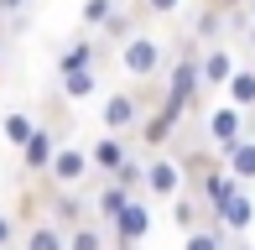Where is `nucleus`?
I'll return each mask as SVG.
<instances>
[{"mask_svg":"<svg viewBox=\"0 0 255 250\" xmlns=\"http://www.w3.org/2000/svg\"><path fill=\"white\" fill-rule=\"evenodd\" d=\"M167 63H172V47L156 37L151 26L130 31V37L115 47V68H120L130 84H156V78H167Z\"/></svg>","mask_w":255,"mask_h":250,"instance_id":"nucleus-1","label":"nucleus"},{"mask_svg":"<svg viewBox=\"0 0 255 250\" xmlns=\"http://www.w3.org/2000/svg\"><path fill=\"white\" fill-rule=\"evenodd\" d=\"M63 141H68V99L52 94V115L37 120L31 141L16 151L21 167H26V177H47V172H52V156H57V146H63Z\"/></svg>","mask_w":255,"mask_h":250,"instance_id":"nucleus-2","label":"nucleus"},{"mask_svg":"<svg viewBox=\"0 0 255 250\" xmlns=\"http://www.w3.org/2000/svg\"><path fill=\"white\" fill-rule=\"evenodd\" d=\"M156 99H161V94H156L151 84H125V89H115V94H104V105H99V130L135 135V130H141V120L151 115Z\"/></svg>","mask_w":255,"mask_h":250,"instance_id":"nucleus-3","label":"nucleus"},{"mask_svg":"<svg viewBox=\"0 0 255 250\" xmlns=\"http://www.w3.org/2000/svg\"><path fill=\"white\" fill-rule=\"evenodd\" d=\"M146 198H161L172 203L177 193H188V172H182V156L177 151H146V183H141Z\"/></svg>","mask_w":255,"mask_h":250,"instance_id":"nucleus-4","label":"nucleus"},{"mask_svg":"<svg viewBox=\"0 0 255 250\" xmlns=\"http://www.w3.org/2000/svg\"><path fill=\"white\" fill-rule=\"evenodd\" d=\"M182 110H172L167 99H156L151 105V115L141 120V130H135V146H141V151H167L172 141H177V130H182Z\"/></svg>","mask_w":255,"mask_h":250,"instance_id":"nucleus-5","label":"nucleus"},{"mask_svg":"<svg viewBox=\"0 0 255 250\" xmlns=\"http://www.w3.org/2000/svg\"><path fill=\"white\" fill-rule=\"evenodd\" d=\"M94 172H99V167H94V151L78 146V141H63V146H57V156H52L47 183H57V188H84Z\"/></svg>","mask_w":255,"mask_h":250,"instance_id":"nucleus-6","label":"nucleus"},{"mask_svg":"<svg viewBox=\"0 0 255 250\" xmlns=\"http://www.w3.org/2000/svg\"><path fill=\"white\" fill-rule=\"evenodd\" d=\"M104 58H110V47L99 42V31H73V42H63L57 47V78H68V73H84V68H99Z\"/></svg>","mask_w":255,"mask_h":250,"instance_id":"nucleus-7","label":"nucleus"},{"mask_svg":"<svg viewBox=\"0 0 255 250\" xmlns=\"http://www.w3.org/2000/svg\"><path fill=\"white\" fill-rule=\"evenodd\" d=\"M110 235H115V250L120 245H146V235H151V198L135 193V198L120 209V219L110 224Z\"/></svg>","mask_w":255,"mask_h":250,"instance_id":"nucleus-8","label":"nucleus"},{"mask_svg":"<svg viewBox=\"0 0 255 250\" xmlns=\"http://www.w3.org/2000/svg\"><path fill=\"white\" fill-rule=\"evenodd\" d=\"M245 115H250V110H240V105H219V110H208V120H203V125H208V141H214L219 151H229V146H235L240 135L250 130Z\"/></svg>","mask_w":255,"mask_h":250,"instance_id":"nucleus-9","label":"nucleus"},{"mask_svg":"<svg viewBox=\"0 0 255 250\" xmlns=\"http://www.w3.org/2000/svg\"><path fill=\"white\" fill-rule=\"evenodd\" d=\"M235 188H240V177L229 172V162H224V156H219V162H214V167H208V172H203V183L193 188V193H198V198L208 203V214H214V209H224V203L235 198Z\"/></svg>","mask_w":255,"mask_h":250,"instance_id":"nucleus-10","label":"nucleus"},{"mask_svg":"<svg viewBox=\"0 0 255 250\" xmlns=\"http://www.w3.org/2000/svg\"><path fill=\"white\" fill-rule=\"evenodd\" d=\"M130 198H135L130 183H120V177H99V188H94V214H99L104 224H115V219H120V209H125Z\"/></svg>","mask_w":255,"mask_h":250,"instance_id":"nucleus-11","label":"nucleus"},{"mask_svg":"<svg viewBox=\"0 0 255 250\" xmlns=\"http://www.w3.org/2000/svg\"><path fill=\"white\" fill-rule=\"evenodd\" d=\"M214 219L224 224L229 235H245L250 224H255V198H250V183H240V188H235V198H229L224 209H214Z\"/></svg>","mask_w":255,"mask_h":250,"instance_id":"nucleus-12","label":"nucleus"},{"mask_svg":"<svg viewBox=\"0 0 255 250\" xmlns=\"http://www.w3.org/2000/svg\"><path fill=\"white\" fill-rule=\"evenodd\" d=\"M235 52H229V42H208L203 47V89H224L229 78H235Z\"/></svg>","mask_w":255,"mask_h":250,"instance_id":"nucleus-13","label":"nucleus"},{"mask_svg":"<svg viewBox=\"0 0 255 250\" xmlns=\"http://www.w3.org/2000/svg\"><path fill=\"white\" fill-rule=\"evenodd\" d=\"M68 250H115V235H110V224L94 214V219H84V224L68 230Z\"/></svg>","mask_w":255,"mask_h":250,"instance_id":"nucleus-14","label":"nucleus"},{"mask_svg":"<svg viewBox=\"0 0 255 250\" xmlns=\"http://www.w3.org/2000/svg\"><path fill=\"white\" fill-rule=\"evenodd\" d=\"M229 240H235V235H229L224 224L208 214L198 230H188V235H182V250H229Z\"/></svg>","mask_w":255,"mask_h":250,"instance_id":"nucleus-15","label":"nucleus"},{"mask_svg":"<svg viewBox=\"0 0 255 250\" xmlns=\"http://www.w3.org/2000/svg\"><path fill=\"white\" fill-rule=\"evenodd\" d=\"M224 162H229V172H235L240 183H255V125H250V130L224 151Z\"/></svg>","mask_w":255,"mask_h":250,"instance_id":"nucleus-16","label":"nucleus"},{"mask_svg":"<svg viewBox=\"0 0 255 250\" xmlns=\"http://www.w3.org/2000/svg\"><path fill=\"white\" fill-rule=\"evenodd\" d=\"M141 21H146V16H141L135 5H130V10H115V16L104 21V26H99V42H104V47L115 52V47H120L125 37H130V31H141Z\"/></svg>","mask_w":255,"mask_h":250,"instance_id":"nucleus-17","label":"nucleus"},{"mask_svg":"<svg viewBox=\"0 0 255 250\" xmlns=\"http://www.w3.org/2000/svg\"><path fill=\"white\" fill-rule=\"evenodd\" d=\"M99 89V68H84V73H68V78H57V94L68 99V105H84L89 94Z\"/></svg>","mask_w":255,"mask_h":250,"instance_id":"nucleus-18","label":"nucleus"},{"mask_svg":"<svg viewBox=\"0 0 255 250\" xmlns=\"http://www.w3.org/2000/svg\"><path fill=\"white\" fill-rule=\"evenodd\" d=\"M31 130H37V120H31L26 110H5V115H0V135H5V141L16 146V151L31 141Z\"/></svg>","mask_w":255,"mask_h":250,"instance_id":"nucleus-19","label":"nucleus"},{"mask_svg":"<svg viewBox=\"0 0 255 250\" xmlns=\"http://www.w3.org/2000/svg\"><path fill=\"white\" fill-rule=\"evenodd\" d=\"M224 94H229V105H240V110L255 115V68H235V78L224 84Z\"/></svg>","mask_w":255,"mask_h":250,"instance_id":"nucleus-20","label":"nucleus"},{"mask_svg":"<svg viewBox=\"0 0 255 250\" xmlns=\"http://www.w3.org/2000/svg\"><path fill=\"white\" fill-rule=\"evenodd\" d=\"M115 10H120V0H84V10H78V31H99Z\"/></svg>","mask_w":255,"mask_h":250,"instance_id":"nucleus-21","label":"nucleus"},{"mask_svg":"<svg viewBox=\"0 0 255 250\" xmlns=\"http://www.w3.org/2000/svg\"><path fill=\"white\" fill-rule=\"evenodd\" d=\"M135 10H141L146 21H177L182 16V0H135Z\"/></svg>","mask_w":255,"mask_h":250,"instance_id":"nucleus-22","label":"nucleus"},{"mask_svg":"<svg viewBox=\"0 0 255 250\" xmlns=\"http://www.w3.org/2000/svg\"><path fill=\"white\" fill-rule=\"evenodd\" d=\"M21 245V214L0 209V250H16Z\"/></svg>","mask_w":255,"mask_h":250,"instance_id":"nucleus-23","label":"nucleus"},{"mask_svg":"<svg viewBox=\"0 0 255 250\" xmlns=\"http://www.w3.org/2000/svg\"><path fill=\"white\" fill-rule=\"evenodd\" d=\"M229 250H255V245L245 240V235H235V240H229Z\"/></svg>","mask_w":255,"mask_h":250,"instance_id":"nucleus-24","label":"nucleus"},{"mask_svg":"<svg viewBox=\"0 0 255 250\" xmlns=\"http://www.w3.org/2000/svg\"><path fill=\"white\" fill-rule=\"evenodd\" d=\"M120 250H141V245H120Z\"/></svg>","mask_w":255,"mask_h":250,"instance_id":"nucleus-25","label":"nucleus"}]
</instances>
